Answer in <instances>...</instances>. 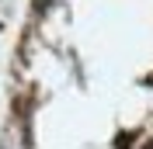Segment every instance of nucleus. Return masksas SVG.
Listing matches in <instances>:
<instances>
[{
	"label": "nucleus",
	"mask_w": 153,
	"mask_h": 149,
	"mask_svg": "<svg viewBox=\"0 0 153 149\" xmlns=\"http://www.w3.org/2000/svg\"><path fill=\"white\" fill-rule=\"evenodd\" d=\"M49 4H52V0H31V14L38 18V14H42V10L49 7Z\"/></svg>",
	"instance_id": "nucleus-1"
}]
</instances>
